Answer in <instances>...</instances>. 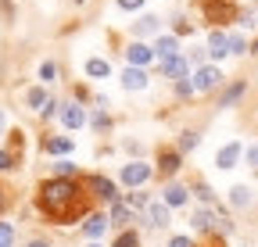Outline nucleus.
Instances as JSON below:
<instances>
[{
	"instance_id": "obj_17",
	"label": "nucleus",
	"mask_w": 258,
	"mask_h": 247,
	"mask_svg": "<svg viewBox=\"0 0 258 247\" xmlns=\"http://www.w3.org/2000/svg\"><path fill=\"white\" fill-rule=\"evenodd\" d=\"M104 229H108V215H90V219L83 222V233L86 236H101Z\"/></svg>"
},
{
	"instance_id": "obj_37",
	"label": "nucleus",
	"mask_w": 258,
	"mask_h": 247,
	"mask_svg": "<svg viewBox=\"0 0 258 247\" xmlns=\"http://www.w3.org/2000/svg\"><path fill=\"white\" fill-rule=\"evenodd\" d=\"M205 57H208V50H205V47H194V50H190V65H201Z\"/></svg>"
},
{
	"instance_id": "obj_24",
	"label": "nucleus",
	"mask_w": 258,
	"mask_h": 247,
	"mask_svg": "<svg viewBox=\"0 0 258 247\" xmlns=\"http://www.w3.org/2000/svg\"><path fill=\"white\" fill-rule=\"evenodd\" d=\"M154 29H158V18H154V15H144V18L137 22V33H140V36H147V33H154Z\"/></svg>"
},
{
	"instance_id": "obj_42",
	"label": "nucleus",
	"mask_w": 258,
	"mask_h": 247,
	"mask_svg": "<svg viewBox=\"0 0 258 247\" xmlns=\"http://www.w3.org/2000/svg\"><path fill=\"white\" fill-rule=\"evenodd\" d=\"M29 247H50V243H47V240H32Z\"/></svg>"
},
{
	"instance_id": "obj_35",
	"label": "nucleus",
	"mask_w": 258,
	"mask_h": 247,
	"mask_svg": "<svg viewBox=\"0 0 258 247\" xmlns=\"http://www.w3.org/2000/svg\"><path fill=\"white\" fill-rule=\"evenodd\" d=\"M194 190H198V197H201V201H212V197H215L208 183H194Z\"/></svg>"
},
{
	"instance_id": "obj_26",
	"label": "nucleus",
	"mask_w": 258,
	"mask_h": 247,
	"mask_svg": "<svg viewBox=\"0 0 258 247\" xmlns=\"http://www.w3.org/2000/svg\"><path fill=\"white\" fill-rule=\"evenodd\" d=\"M8 169H18V154L0 150V172H8Z\"/></svg>"
},
{
	"instance_id": "obj_8",
	"label": "nucleus",
	"mask_w": 258,
	"mask_h": 247,
	"mask_svg": "<svg viewBox=\"0 0 258 247\" xmlns=\"http://www.w3.org/2000/svg\"><path fill=\"white\" fill-rule=\"evenodd\" d=\"M237 158H240V143L233 140V143H226V147L215 154V165H219V169H233V165H237Z\"/></svg>"
},
{
	"instance_id": "obj_31",
	"label": "nucleus",
	"mask_w": 258,
	"mask_h": 247,
	"mask_svg": "<svg viewBox=\"0 0 258 247\" xmlns=\"http://www.w3.org/2000/svg\"><path fill=\"white\" fill-rule=\"evenodd\" d=\"M198 143H201V136H198V133H183V140H179V150H194Z\"/></svg>"
},
{
	"instance_id": "obj_41",
	"label": "nucleus",
	"mask_w": 258,
	"mask_h": 247,
	"mask_svg": "<svg viewBox=\"0 0 258 247\" xmlns=\"http://www.w3.org/2000/svg\"><path fill=\"white\" fill-rule=\"evenodd\" d=\"M247 165H254V169H258V147H251V150H247Z\"/></svg>"
},
{
	"instance_id": "obj_16",
	"label": "nucleus",
	"mask_w": 258,
	"mask_h": 247,
	"mask_svg": "<svg viewBox=\"0 0 258 247\" xmlns=\"http://www.w3.org/2000/svg\"><path fill=\"white\" fill-rule=\"evenodd\" d=\"M86 75H93V79L111 75V61H104V57H90V61H86Z\"/></svg>"
},
{
	"instance_id": "obj_6",
	"label": "nucleus",
	"mask_w": 258,
	"mask_h": 247,
	"mask_svg": "<svg viewBox=\"0 0 258 247\" xmlns=\"http://www.w3.org/2000/svg\"><path fill=\"white\" fill-rule=\"evenodd\" d=\"M179 165H183L179 150H165V147L158 150V172H161V176H176V172H179Z\"/></svg>"
},
{
	"instance_id": "obj_23",
	"label": "nucleus",
	"mask_w": 258,
	"mask_h": 247,
	"mask_svg": "<svg viewBox=\"0 0 258 247\" xmlns=\"http://www.w3.org/2000/svg\"><path fill=\"white\" fill-rule=\"evenodd\" d=\"M230 201H233L237 208H244V204L251 201V190H247V187H233V190H230Z\"/></svg>"
},
{
	"instance_id": "obj_45",
	"label": "nucleus",
	"mask_w": 258,
	"mask_h": 247,
	"mask_svg": "<svg viewBox=\"0 0 258 247\" xmlns=\"http://www.w3.org/2000/svg\"><path fill=\"white\" fill-rule=\"evenodd\" d=\"M90 247H101V243H90Z\"/></svg>"
},
{
	"instance_id": "obj_19",
	"label": "nucleus",
	"mask_w": 258,
	"mask_h": 247,
	"mask_svg": "<svg viewBox=\"0 0 258 247\" xmlns=\"http://www.w3.org/2000/svg\"><path fill=\"white\" fill-rule=\"evenodd\" d=\"M111 222H118V226H125V222H133V211H129L125 204H111Z\"/></svg>"
},
{
	"instance_id": "obj_40",
	"label": "nucleus",
	"mask_w": 258,
	"mask_h": 247,
	"mask_svg": "<svg viewBox=\"0 0 258 247\" xmlns=\"http://www.w3.org/2000/svg\"><path fill=\"white\" fill-rule=\"evenodd\" d=\"M169 247H194V240H190V236H172Z\"/></svg>"
},
{
	"instance_id": "obj_44",
	"label": "nucleus",
	"mask_w": 258,
	"mask_h": 247,
	"mask_svg": "<svg viewBox=\"0 0 258 247\" xmlns=\"http://www.w3.org/2000/svg\"><path fill=\"white\" fill-rule=\"evenodd\" d=\"M0 129H4V111H0Z\"/></svg>"
},
{
	"instance_id": "obj_28",
	"label": "nucleus",
	"mask_w": 258,
	"mask_h": 247,
	"mask_svg": "<svg viewBox=\"0 0 258 247\" xmlns=\"http://www.w3.org/2000/svg\"><path fill=\"white\" fill-rule=\"evenodd\" d=\"M57 176H61V179H72V176H79V165H72V161H57Z\"/></svg>"
},
{
	"instance_id": "obj_2",
	"label": "nucleus",
	"mask_w": 258,
	"mask_h": 247,
	"mask_svg": "<svg viewBox=\"0 0 258 247\" xmlns=\"http://www.w3.org/2000/svg\"><path fill=\"white\" fill-rule=\"evenodd\" d=\"M198 4H201L205 22H212V25H230L233 18H240L237 0H198Z\"/></svg>"
},
{
	"instance_id": "obj_11",
	"label": "nucleus",
	"mask_w": 258,
	"mask_h": 247,
	"mask_svg": "<svg viewBox=\"0 0 258 247\" xmlns=\"http://www.w3.org/2000/svg\"><path fill=\"white\" fill-rule=\"evenodd\" d=\"M208 54H212V57H226V54H230V36L215 29V33L208 36Z\"/></svg>"
},
{
	"instance_id": "obj_43",
	"label": "nucleus",
	"mask_w": 258,
	"mask_h": 247,
	"mask_svg": "<svg viewBox=\"0 0 258 247\" xmlns=\"http://www.w3.org/2000/svg\"><path fill=\"white\" fill-rule=\"evenodd\" d=\"M208 247H222V240H219V236H212V240H208Z\"/></svg>"
},
{
	"instance_id": "obj_29",
	"label": "nucleus",
	"mask_w": 258,
	"mask_h": 247,
	"mask_svg": "<svg viewBox=\"0 0 258 247\" xmlns=\"http://www.w3.org/2000/svg\"><path fill=\"white\" fill-rule=\"evenodd\" d=\"M11 201H15V197H11V187H8V183H0V215L11 208Z\"/></svg>"
},
{
	"instance_id": "obj_39",
	"label": "nucleus",
	"mask_w": 258,
	"mask_h": 247,
	"mask_svg": "<svg viewBox=\"0 0 258 247\" xmlns=\"http://www.w3.org/2000/svg\"><path fill=\"white\" fill-rule=\"evenodd\" d=\"M230 54H244V40L240 36H230Z\"/></svg>"
},
{
	"instance_id": "obj_15",
	"label": "nucleus",
	"mask_w": 258,
	"mask_h": 247,
	"mask_svg": "<svg viewBox=\"0 0 258 247\" xmlns=\"http://www.w3.org/2000/svg\"><path fill=\"white\" fill-rule=\"evenodd\" d=\"M72 147H76V143H72L69 136H47V140H43V150H47V154H69Z\"/></svg>"
},
{
	"instance_id": "obj_21",
	"label": "nucleus",
	"mask_w": 258,
	"mask_h": 247,
	"mask_svg": "<svg viewBox=\"0 0 258 247\" xmlns=\"http://www.w3.org/2000/svg\"><path fill=\"white\" fill-rule=\"evenodd\" d=\"M240 94H244V83L237 79V83H233V86H230V90H226V94H222V108H230V104H233V101H237Z\"/></svg>"
},
{
	"instance_id": "obj_32",
	"label": "nucleus",
	"mask_w": 258,
	"mask_h": 247,
	"mask_svg": "<svg viewBox=\"0 0 258 247\" xmlns=\"http://www.w3.org/2000/svg\"><path fill=\"white\" fill-rule=\"evenodd\" d=\"M8 136H11V140H8V150H11V154H18V150L25 147V140H22V133L15 129V133H8Z\"/></svg>"
},
{
	"instance_id": "obj_38",
	"label": "nucleus",
	"mask_w": 258,
	"mask_h": 247,
	"mask_svg": "<svg viewBox=\"0 0 258 247\" xmlns=\"http://www.w3.org/2000/svg\"><path fill=\"white\" fill-rule=\"evenodd\" d=\"M118 8L122 11H137V8H144V0H118Z\"/></svg>"
},
{
	"instance_id": "obj_36",
	"label": "nucleus",
	"mask_w": 258,
	"mask_h": 247,
	"mask_svg": "<svg viewBox=\"0 0 258 247\" xmlns=\"http://www.w3.org/2000/svg\"><path fill=\"white\" fill-rule=\"evenodd\" d=\"M108 126H111V118H108L104 111H97V115H93V129H108Z\"/></svg>"
},
{
	"instance_id": "obj_9",
	"label": "nucleus",
	"mask_w": 258,
	"mask_h": 247,
	"mask_svg": "<svg viewBox=\"0 0 258 247\" xmlns=\"http://www.w3.org/2000/svg\"><path fill=\"white\" fill-rule=\"evenodd\" d=\"M61 122H64L69 129H79L83 122H86V111H83L79 104H64V108H61Z\"/></svg>"
},
{
	"instance_id": "obj_4",
	"label": "nucleus",
	"mask_w": 258,
	"mask_h": 247,
	"mask_svg": "<svg viewBox=\"0 0 258 247\" xmlns=\"http://www.w3.org/2000/svg\"><path fill=\"white\" fill-rule=\"evenodd\" d=\"M222 79V72L215 65H201L198 72H194V94H208V90H215Z\"/></svg>"
},
{
	"instance_id": "obj_12",
	"label": "nucleus",
	"mask_w": 258,
	"mask_h": 247,
	"mask_svg": "<svg viewBox=\"0 0 258 247\" xmlns=\"http://www.w3.org/2000/svg\"><path fill=\"white\" fill-rule=\"evenodd\" d=\"M161 201H165L169 208H179V204H186V187H179V183H169V187L161 190Z\"/></svg>"
},
{
	"instance_id": "obj_33",
	"label": "nucleus",
	"mask_w": 258,
	"mask_h": 247,
	"mask_svg": "<svg viewBox=\"0 0 258 247\" xmlns=\"http://www.w3.org/2000/svg\"><path fill=\"white\" fill-rule=\"evenodd\" d=\"M129 208H137V211H140V208H147V194H144V190L129 194Z\"/></svg>"
},
{
	"instance_id": "obj_22",
	"label": "nucleus",
	"mask_w": 258,
	"mask_h": 247,
	"mask_svg": "<svg viewBox=\"0 0 258 247\" xmlns=\"http://www.w3.org/2000/svg\"><path fill=\"white\" fill-rule=\"evenodd\" d=\"M212 222H215V219H212L208 211H194V219H190L194 229H212Z\"/></svg>"
},
{
	"instance_id": "obj_1",
	"label": "nucleus",
	"mask_w": 258,
	"mask_h": 247,
	"mask_svg": "<svg viewBox=\"0 0 258 247\" xmlns=\"http://www.w3.org/2000/svg\"><path fill=\"white\" fill-rule=\"evenodd\" d=\"M90 201L93 197L86 194V187L79 179L54 176V179H40V187H36V208H40V215L50 219V222H57V226L79 222L83 215L90 211Z\"/></svg>"
},
{
	"instance_id": "obj_25",
	"label": "nucleus",
	"mask_w": 258,
	"mask_h": 247,
	"mask_svg": "<svg viewBox=\"0 0 258 247\" xmlns=\"http://www.w3.org/2000/svg\"><path fill=\"white\" fill-rule=\"evenodd\" d=\"M11 243H15V226L0 222V247H11Z\"/></svg>"
},
{
	"instance_id": "obj_7",
	"label": "nucleus",
	"mask_w": 258,
	"mask_h": 247,
	"mask_svg": "<svg viewBox=\"0 0 258 247\" xmlns=\"http://www.w3.org/2000/svg\"><path fill=\"white\" fill-rule=\"evenodd\" d=\"M161 75L183 83V79H186V61H183L179 54H176V57H165V61H161Z\"/></svg>"
},
{
	"instance_id": "obj_30",
	"label": "nucleus",
	"mask_w": 258,
	"mask_h": 247,
	"mask_svg": "<svg viewBox=\"0 0 258 247\" xmlns=\"http://www.w3.org/2000/svg\"><path fill=\"white\" fill-rule=\"evenodd\" d=\"M111 247H140V236H137V233H122Z\"/></svg>"
},
{
	"instance_id": "obj_18",
	"label": "nucleus",
	"mask_w": 258,
	"mask_h": 247,
	"mask_svg": "<svg viewBox=\"0 0 258 247\" xmlns=\"http://www.w3.org/2000/svg\"><path fill=\"white\" fill-rule=\"evenodd\" d=\"M151 226H169V204H151Z\"/></svg>"
},
{
	"instance_id": "obj_20",
	"label": "nucleus",
	"mask_w": 258,
	"mask_h": 247,
	"mask_svg": "<svg viewBox=\"0 0 258 247\" xmlns=\"http://www.w3.org/2000/svg\"><path fill=\"white\" fill-rule=\"evenodd\" d=\"M25 101H29V108H36V111H43V108L50 104L43 90H29V94H25Z\"/></svg>"
},
{
	"instance_id": "obj_5",
	"label": "nucleus",
	"mask_w": 258,
	"mask_h": 247,
	"mask_svg": "<svg viewBox=\"0 0 258 247\" xmlns=\"http://www.w3.org/2000/svg\"><path fill=\"white\" fill-rule=\"evenodd\" d=\"M147 179H151V165H144V161H129L122 169V183H129V187H140Z\"/></svg>"
},
{
	"instance_id": "obj_14",
	"label": "nucleus",
	"mask_w": 258,
	"mask_h": 247,
	"mask_svg": "<svg viewBox=\"0 0 258 247\" xmlns=\"http://www.w3.org/2000/svg\"><path fill=\"white\" fill-rule=\"evenodd\" d=\"M122 86L125 90H144L147 86V72L144 68H125L122 72Z\"/></svg>"
},
{
	"instance_id": "obj_13",
	"label": "nucleus",
	"mask_w": 258,
	"mask_h": 247,
	"mask_svg": "<svg viewBox=\"0 0 258 247\" xmlns=\"http://www.w3.org/2000/svg\"><path fill=\"white\" fill-rule=\"evenodd\" d=\"M154 54H158L161 61H165V57H176V54H179V40H176V36H158Z\"/></svg>"
},
{
	"instance_id": "obj_46",
	"label": "nucleus",
	"mask_w": 258,
	"mask_h": 247,
	"mask_svg": "<svg viewBox=\"0 0 258 247\" xmlns=\"http://www.w3.org/2000/svg\"><path fill=\"white\" fill-rule=\"evenodd\" d=\"M76 4H83V0H76Z\"/></svg>"
},
{
	"instance_id": "obj_27",
	"label": "nucleus",
	"mask_w": 258,
	"mask_h": 247,
	"mask_svg": "<svg viewBox=\"0 0 258 247\" xmlns=\"http://www.w3.org/2000/svg\"><path fill=\"white\" fill-rule=\"evenodd\" d=\"M40 79L43 83H54L57 79V65H54V61H43V65H40Z\"/></svg>"
},
{
	"instance_id": "obj_10",
	"label": "nucleus",
	"mask_w": 258,
	"mask_h": 247,
	"mask_svg": "<svg viewBox=\"0 0 258 247\" xmlns=\"http://www.w3.org/2000/svg\"><path fill=\"white\" fill-rule=\"evenodd\" d=\"M125 57H129V65H133V68H144L147 61L154 57V50H151V47H144V43H133V47L125 50Z\"/></svg>"
},
{
	"instance_id": "obj_3",
	"label": "nucleus",
	"mask_w": 258,
	"mask_h": 247,
	"mask_svg": "<svg viewBox=\"0 0 258 247\" xmlns=\"http://www.w3.org/2000/svg\"><path fill=\"white\" fill-rule=\"evenodd\" d=\"M79 183L86 187V194L90 197H97V201H118V190H115V183L108 179V176H79Z\"/></svg>"
},
{
	"instance_id": "obj_34",
	"label": "nucleus",
	"mask_w": 258,
	"mask_h": 247,
	"mask_svg": "<svg viewBox=\"0 0 258 247\" xmlns=\"http://www.w3.org/2000/svg\"><path fill=\"white\" fill-rule=\"evenodd\" d=\"M240 25H247V29H251V25H258V8L244 11V15H240Z\"/></svg>"
}]
</instances>
